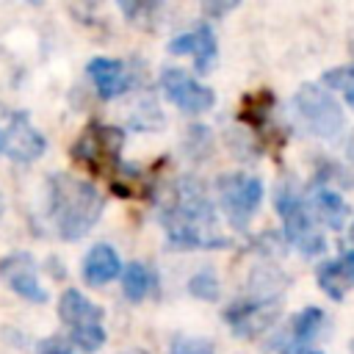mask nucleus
<instances>
[{"mask_svg": "<svg viewBox=\"0 0 354 354\" xmlns=\"http://www.w3.org/2000/svg\"><path fill=\"white\" fill-rule=\"evenodd\" d=\"M160 224L166 230L169 243L177 249H224V246H230V238L216 230V213H213V205H210L205 188L191 177H183L174 185L171 199L166 202V207L160 213Z\"/></svg>", "mask_w": 354, "mask_h": 354, "instance_id": "nucleus-1", "label": "nucleus"}, {"mask_svg": "<svg viewBox=\"0 0 354 354\" xmlns=\"http://www.w3.org/2000/svg\"><path fill=\"white\" fill-rule=\"evenodd\" d=\"M47 210L55 232L64 241H77L100 221L105 210V196L86 180H77L72 174H50Z\"/></svg>", "mask_w": 354, "mask_h": 354, "instance_id": "nucleus-2", "label": "nucleus"}, {"mask_svg": "<svg viewBox=\"0 0 354 354\" xmlns=\"http://www.w3.org/2000/svg\"><path fill=\"white\" fill-rule=\"evenodd\" d=\"M122 147H124V130L111 127V124L91 122V124L83 127V133L72 144V158L86 171L111 177L119 169Z\"/></svg>", "mask_w": 354, "mask_h": 354, "instance_id": "nucleus-3", "label": "nucleus"}, {"mask_svg": "<svg viewBox=\"0 0 354 354\" xmlns=\"http://www.w3.org/2000/svg\"><path fill=\"white\" fill-rule=\"evenodd\" d=\"M58 315L64 326L69 329L72 346H77L83 354H94L105 346V326H102V310L88 301L80 290L69 288L64 290L58 301Z\"/></svg>", "mask_w": 354, "mask_h": 354, "instance_id": "nucleus-4", "label": "nucleus"}, {"mask_svg": "<svg viewBox=\"0 0 354 354\" xmlns=\"http://www.w3.org/2000/svg\"><path fill=\"white\" fill-rule=\"evenodd\" d=\"M290 105H293V113H296L299 124L307 133L318 136V138H335L346 127V119H343L340 105L321 86H313V83L301 86L293 94Z\"/></svg>", "mask_w": 354, "mask_h": 354, "instance_id": "nucleus-5", "label": "nucleus"}, {"mask_svg": "<svg viewBox=\"0 0 354 354\" xmlns=\"http://www.w3.org/2000/svg\"><path fill=\"white\" fill-rule=\"evenodd\" d=\"M274 207L277 213L282 216V224H285V238L290 246H296L301 254L313 257L318 252H324V232L321 227L313 221L310 210H307V202L301 196H296L293 191L288 188H279L277 191V199H274Z\"/></svg>", "mask_w": 354, "mask_h": 354, "instance_id": "nucleus-6", "label": "nucleus"}, {"mask_svg": "<svg viewBox=\"0 0 354 354\" xmlns=\"http://www.w3.org/2000/svg\"><path fill=\"white\" fill-rule=\"evenodd\" d=\"M218 202L235 230H246L263 199V183L252 174H221L216 183Z\"/></svg>", "mask_w": 354, "mask_h": 354, "instance_id": "nucleus-7", "label": "nucleus"}, {"mask_svg": "<svg viewBox=\"0 0 354 354\" xmlns=\"http://www.w3.org/2000/svg\"><path fill=\"white\" fill-rule=\"evenodd\" d=\"M277 313H279V301H277L274 293H254V296H246V299L232 301L224 310V321H227V326L235 335L254 337V335H260L263 329L271 326V321L277 318Z\"/></svg>", "mask_w": 354, "mask_h": 354, "instance_id": "nucleus-8", "label": "nucleus"}, {"mask_svg": "<svg viewBox=\"0 0 354 354\" xmlns=\"http://www.w3.org/2000/svg\"><path fill=\"white\" fill-rule=\"evenodd\" d=\"M160 88H163L166 100L174 102L185 113H202V111L213 108V102H216L213 88H207L205 83H199L196 77H191L188 72H183L177 66H166L160 72Z\"/></svg>", "mask_w": 354, "mask_h": 354, "instance_id": "nucleus-9", "label": "nucleus"}, {"mask_svg": "<svg viewBox=\"0 0 354 354\" xmlns=\"http://www.w3.org/2000/svg\"><path fill=\"white\" fill-rule=\"evenodd\" d=\"M0 277L6 279V285L19 293L22 299L28 301H36V304H44L47 301V290L41 288L39 277H36V263L30 254L25 252H14L8 257L0 260Z\"/></svg>", "mask_w": 354, "mask_h": 354, "instance_id": "nucleus-10", "label": "nucleus"}, {"mask_svg": "<svg viewBox=\"0 0 354 354\" xmlns=\"http://www.w3.org/2000/svg\"><path fill=\"white\" fill-rule=\"evenodd\" d=\"M44 147H47V141H44V136L30 124L28 113H25V111L11 113V119H8V133H6V152H8V158L28 163V160L41 158V155H44Z\"/></svg>", "mask_w": 354, "mask_h": 354, "instance_id": "nucleus-11", "label": "nucleus"}, {"mask_svg": "<svg viewBox=\"0 0 354 354\" xmlns=\"http://www.w3.org/2000/svg\"><path fill=\"white\" fill-rule=\"evenodd\" d=\"M169 53H174V55H191L196 72H207V69H213V61H216V33L205 22V25L188 30V33L174 36L169 41Z\"/></svg>", "mask_w": 354, "mask_h": 354, "instance_id": "nucleus-12", "label": "nucleus"}, {"mask_svg": "<svg viewBox=\"0 0 354 354\" xmlns=\"http://www.w3.org/2000/svg\"><path fill=\"white\" fill-rule=\"evenodd\" d=\"M315 282L332 301H340L354 288V249L340 252L332 260H324L315 268Z\"/></svg>", "mask_w": 354, "mask_h": 354, "instance_id": "nucleus-13", "label": "nucleus"}, {"mask_svg": "<svg viewBox=\"0 0 354 354\" xmlns=\"http://www.w3.org/2000/svg\"><path fill=\"white\" fill-rule=\"evenodd\" d=\"M86 72H88V77H91V83H94V88H97V94L102 100H113L122 91H127V86H130L127 69L116 58H105V55L91 58L88 66H86Z\"/></svg>", "mask_w": 354, "mask_h": 354, "instance_id": "nucleus-14", "label": "nucleus"}, {"mask_svg": "<svg viewBox=\"0 0 354 354\" xmlns=\"http://www.w3.org/2000/svg\"><path fill=\"white\" fill-rule=\"evenodd\" d=\"M307 210L313 216L315 224H324L329 230H340L346 221H348V205L329 188L324 185H315L310 194H307Z\"/></svg>", "mask_w": 354, "mask_h": 354, "instance_id": "nucleus-15", "label": "nucleus"}, {"mask_svg": "<svg viewBox=\"0 0 354 354\" xmlns=\"http://www.w3.org/2000/svg\"><path fill=\"white\" fill-rule=\"evenodd\" d=\"M80 271H83L86 285L100 288V285H105V282H111V279H116V277L122 274V260H119V254L113 252V246L97 243V246H91V249L86 252Z\"/></svg>", "mask_w": 354, "mask_h": 354, "instance_id": "nucleus-16", "label": "nucleus"}, {"mask_svg": "<svg viewBox=\"0 0 354 354\" xmlns=\"http://www.w3.org/2000/svg\"><path fill=\"white\" fill-rule=\"evenodd\" d=\"M152 288V271L144 263H127L122 268V290L130 301H141Z\"/></svg>", "mask_w": 354, "mask_h": 354, "instance_id": "nucleus-17", "label": "nucleus"}, {"mask_svg": "<svg viewBox=\"0 0 354 354\" xmlns=\"http://www.w3.org/2000/svg\"><path fill=\"white\" fill-rule=\"evenodd\" d=\"M321 326H324V310H321V307H304V310L293 318V324H290V340H293L296 346H301V343H307L310 337H315Z\"/></svg>", "mask_w": 354, "mask_h": 354, "instance_id": "nucleus-18", "label": "nucleus"}, {"mask_svg": "<svg viewBox=\"0 0 354 354\" xmlns=\"http://www.w3.org/2000/svg\"><path fill=\"white\" fill-rule=\"evenodd\" d=\"M271 111H274V94H271L268 88H263V91L246 97V102H243V113H241V116H243L252 127H260V124L271 116Z\"/></svg>", "mask_w": 354, "mask_h": 354, "instance_id": "nucleus-19", "label": "nucleus"}, {"mask_svg": "<svg viewBox=\"0 0 354 354\" xmlns=\"http://www.w3.org/2000/svg\"><path fill=\"white\" fill-rule=\"evenodd\" d=\"M324 86L335 88L343 94V100L351 105L354 111V66H332L329 72H324Z\"/></svg>", "mask_w": 354, "mask_h": 354, "instance_id": "nucleus-20", "label": "nucleus"}, {"mask_svg": "<svg viewBox=\"0 0 354 354\" xmlns=\"http://www.w3.org/2000/svg\"><path fill=\"white\" fill-rule=\"evenodd\" d=\"M188 290H191L194 296L205 299V301H216V299H218V279H216V274H210V271H199L196 277H191Z\"/></svg>", "mask_w": 354, "mask_h": 354, "instance_id": "nucleus-21", "label": "nucleus"}, {"mask_svg": "<svg viewBox=\"0 0 354 354\" xmlns=\"http://www.w3.org/2000/svg\"><path fill=\"white\" fill-rule=\"evenodd\" d=\"M171 354H213V346L199 337H174Z\"/></svg>", "mask_w": 354, "mask_h": 354, "instance_id": "nucleus-22", "label": "nucleus"}, {"mask_svg": "<svg viewBox=\"0 0 354 354\" xmlns=\"http://www.w3.org/2000/svg\"><path fill=\"white\" fill-rule=\"evenodd\" d=\"M39 354H72V351H69V346H64L61 340H47Z\"/></svg>", "mask_w": 354, "mask_h": 354, "instance_id": "nucleus-23", "label": "nucleus"}, {"mask_svg": "<svg viewBox=\"0 0 354 354\" xmlns=\"http://www.w3.org/2000/svg\"><path fill=\"white\" fill-rule=\"evenodd\" d=\"M290 354H321V351H313V348H296V351H290Z\"/></svg>", "mask_w": 354, "mask_h": 354, "instance_id": "nucleus-24", "label": "nucleus"}, {"mask_svg": "<svg viewBox=\"0 0 354 354\" xmlns=\"http://www.w3.org/2000/svg\"><path fill=\"white\" fill-rule=\"evenodd\" d=\"M0 152H6V133L0 130Z\"/></svg>", "mask_w": 354, "mask_h": 354, "instance_id": "nucleus-25", "label": "nucleus"}, {"mask_svg": "<svg viewBox=\"0 0 354 354\" xmlns=\"http://www.w3.org/2000/svg\"><path fill=\"white\" fill-rule=\"evenodd\" d=\"M0 216H3V194H0Z\"/></svg>", "mask_w": 354, "mask_h": 354, "instance_id": "nucleus-26", "label": "nucleus"}, {"mask_svg": "<svg viewBox=\"0 0 354 354\" xmlns=\"http://www.w3.org/2000/svg\"><path fill=\"white\" fill-rule=\"evenodd\" d=\"M124 354H147V351H124Z\"/></svg>", "mask_w": 354, "mask_h": 354, "instance_id": "nucleus-27", "label": "nucleus"}, {"mask_svg": "<svg viewBox=\"0 0 354 354\" xmlns=\"http://www.w3.org/2000/svg\"><path fill=\"white\" fill-rule=\"evenodd\" d=\"M351 241H354V224H351Z\"/></svg>", "mask_w": 354, "mask_h": 354, "instance_id": "nucleus-28", "label": "nucleus"}]
</instances>
